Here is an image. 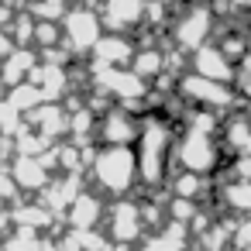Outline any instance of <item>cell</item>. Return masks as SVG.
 <instances>
[{
	"label": "cell",
	"mask_w": 251,
	"mask_h": 251,
	"mask_svg": "<svg viewBox=\"0 0 251 251\" xmlns=\"http://www.w3.org/2000/svg\"><path fill=\"white\" fill-rule=\"evenodd\" d=\"M230 179H251V155H237V158H234Z\"/></svg>",
	"instance_id": "obj_26"
},
{
	"label": "cell",
	"mask_w": 251,
	"mask_h": 251,
	"mask_svg": "<svg viewBox=\"0 0 251 251\" xmlns=\"http://www.w3.org/2000/svg\"><path fill=\"white\" fill-rule=\"evenodd\" d=\"M189 66H193L196 76H206V79H217V83H230L234 86V79H237V66L224 55L220 45H210V42L200 45L189 55Z\"/></svg>",
	"instance_id": "obj_10"
},
{
	"label": "cell",
	"mask_w": 251,
	"mask_h": 251,
	"mask_svg": "<svg viewBox=\"0 0 251 251\" xmlns=\"http://www.w3.org/2000/svg\"><path fill=\"white\" fill-rule=\"evenodd\" d=\"M18 193H21V189H18V182H14V176H11V169H0V200L11 203Z\"/></svg>",
	"instance_id": "obj_25"
},
{
	"label": "cell",
	"mask_w": 251,
	"mask_h": 251,
	"mask_svg": "<svg viewBox=\"0 0 251 251\" xmlns=\"http://www.w3.org/2000/svg\"><path fill=\"white\" fill-rule=\"evenodd\" d=\"M69 69L66 66H55V62H38L35 66V73L28 76L38 90H42V97H45V103H59L66 93H69Z\"/></svg>",
	"instance_id": "obj_17"
},
{
	"label": "cell",
	"mask_w": 251,
	"mask_h": 251,
	"mask_svg": "<svg viewBox=\"0 0 251 251\" xmlns=\"http://www.w3.org/2000/svg\"><path fill=\"white\" fill-rule=\"evenodd\" d=\"M138 45L127 38V35H114V31H103V38L97 42V49L90 52L93 66H131Z\"/></svg>",
	"instance_id": "obj_15"
},
{
	"label": "cell",
	"mask_w": 251,
	"mask_h": 251,
	"mask_svg": "<svg viewBox=\"0 0 251 251\" xmlns=\"http://www.w3.org/2000/svg\"><path fill=\"white\" fill-rule=\"evenodd\" d=\"M90 179L107 196H127L134 189L138 176V155L134 145H100L90 158Z\"/></svg>",
	"instance_id": "obj_2"
},
{
	"label": "cell",
	"mask_w": 251,
	"mask_h": 251,
	"mask_svg": "<svg viewBox=\"0 0 251 251\" xmlns=\"http://www.w3.org/2000/svg\"><path fill=\"white\" fill-rule=\"evenodd\" d=\"M203 189H206V176H196V172H186V169L169 179V193L179 196V200H196L200 203Z\"/></svg>",
	"instance_id": "obj_21"
},
{
	"label": "cell",
	"mask_w": 251,
	"mask_h": 251,
	"mask_svg": "<svg viewBox=\"0 0 251 251\" xmlns=\"http://www.w3.org/2000/svg\"><path fill=\"white\" fill-rule=\"evenodd\" d=\"M237 251H251V217L237 220L234 224V241H230Z\"/></svg>",
	"instance_id": "obj_24"
},
{
	"label": "cell",
	"mask_w": 251,
	"mask_h": 251,
	"mask_svg": "<svg viewBox=\"0 0 251 251\" xmlns=\"http://www.w3.org/2000/svg\"><path fill=\"white\" fill-rule=\"evenodd\" d=\"M103 220H107V237H110L114 244H121V248H131V244H138V241L148 234L141 203H134V200H127V196L114 200V203L107 206V217H103Z\"/></svg>",
	"instance_id": "obj_7"
},
{
	"label": "cell",
	"mask_w": 251,
	"mask_h": 251,
	"mask_svg": "<svg viewBox=\"0 0 251 251\" xmlns=\"http://www.w3.org/2000/svg\"><path fill=\"white\" fill-rule=\"evenodd\" d=\"M172 151H176V131H172L169 117L145 114L141 117V134L134 141V155H138V176L148 189H155L169 179Z\"/></svg>",
	"instance_id": "obj_1"
},
{
	"label": "cell",
	"mask_w": 251,
	"mask_h": 251,
	"mask_svg": "<svg viewBox=\"0 0 251 251\" xmlns=\"http://www.w3.org/2000/svg\"><path fill=\"white\" fill-rule=\"evenodd\" d=\"M244 66H251V35H248V59H244Z\"/></svg>",
	"instance_id": "obj_29"
},
{
	"label": "cell",
	"mask_w": 251,
	"mask_h": 251,
	"mask_svg": "<svg viewBox=\"0 0 251 251\" xmlns=\"http://www.w3.org/2000/svg\"><path fill=\"white\" fill-rule=\"evenodd\" d=\"M172 158H176L179 169H186V172L210 176V172H217V165H220V141H217V134H210V131L186 127V131L176 138Z\"/></svg>",
	"instance_id": "obj_4"
},
{
	"label": "cell",
	"mask_w": 251,
	"mask_h": 251,
	"mask_svg": "<svg viewBox=\"0 0 251 251\" xmlns=\"http://www.w3.org/2000/svg\"><path fill=\"white\" fill-rule=\"evenodd\" d=\"M69 11L66 0H31V14L35 21H62Z\"/></svg>",
	"instance_id": "obj_23"
},
{
	"label": "cell",
	"mask_w": 251,
	"mask_h": 251,
	"mask_svg": "<svg viewBox=\"0 0 251 251\" xmlns=\"http://www.w3.org/2000/svg\"><path fill=\"white\" fill-rule=\"evenodd\" d=\"M220 203L227 210H237V213L251 217V179H230L220 189Z\"/></svg>",
	"instance_id": "obj_20"
},
{
	"label": "cell",
	"mask_w": 251,
	"mask_h": 251,
	"mask_svg": "<svg viewBox=\"0 0 251 251\" xmlns=\"http://www.w3.org/2000/svg\"><path fill=\"white\" fill-rule=\"evenodd\" d=\"M145 11H148V0H103L100 4L103 31L131 35V31H138L145 25Z\"/></svg>",
	"instance_id": "obj_9"
},
{
	"label": "cell",
	"mask_w": 251,
	"mask_h": 251,
	"mask_svg": "<svg viewBox=\"0 0 251 251\" xmlns=\"http://www.w3.org/2000/svg\"><path fill=\"white\" fill-rule=\"evenodd\" d=\"M28 124L49 141V145H59L62 134H69V110L62 103H42L28 114Z\"/></svg>",
	"instance_id": "obj_13"
},
{
	"label": "cell",
	"mask_w": 251,
	"mask_h": 251,
	"mask_svg": "<svg viewBox=\"0 0 251 251\" xmlns=\"http://www.w3.org/2000/svg\"><path fill=\"white\" fill-rule=\"evenodd\" d=\"M176 93L179 100H186L189 107H206V110H230L237 103V90L230 83H217V79H206V76H196L193 69L182 73L176 79Z\"/></svg>",
	"instance_id": "obj_5"
},
{
	"label": "cell",
	"mask_w": 251,
	"mask_h": 251,
	"mask_svg": "<svg viewBox=\"0 0 251 251\" xmlns=\"http://www.w3.org/2000/svg\"><path fill=\"white\" fill-rule=\"evenodd\" d=\"M248 11H251V0H248Z\"/></svg>",
	"instance_id": "obj_30"
},
{
	"label": "cell",
	"mask_w": 251,
	"mask_h": 251,
	"mask_svg": "<svg viewBox=\"0 0 251 251\" xmlns=\"http://www.w3.org/2000/svg\"><path fill=\"white\" fill-rule=\"evenodd\" d=\"M131 69H134L141 79L155 83L158 76L169 73V59H165V52H162L158 45H141V49L134 52V59H131Z\"/></svg>",
	"instance_id": "obj_18"
},
{
	"label": "cell",
	"mask_w": 251,
	"mask_h": 251,
	"mask_svg": "<svg viewBox=\"0 0 251 251\" xmlns=\"http://www.w3.org/2000/svg\"><path fill=\"white\" fill-rule=\"evenodd\" d=\"M11 49H14V38H11V31H7V28H0V59H4Z\"/></svg>",
	"instance_id": "obj_27"
},
{
	"label": "cell",
	"mask_w": 251,
	"mask_h": 251,
	"mask_svg": "<svg viewBox=\"0 0 251 251\" xmlns=\"http://www.w3.org/2000/svg\"><path fill=\"white\" fill-rule=\"evenodd\" d=\"M79 193H83L79 172H62V176H52V182L42 189V203H45L52 213H66Z\"/></svg>",
	"instance_id": "obj_16"
},
{
	"label": "cell",
	"mask_w": 251,
	"mask_h": 251,
	"mask_svg": "<svg viewBox=\"0 0 251 251\" xmlns=\"http://www.w3.org/2000/svg\"><path fill=\"white\" fill-rule=\"evenodd\" d=\"M103 217H107V203H103L97 193H86V189H83V193L73 200V206L66 210V224H69L73 230H97Z\"/></svg>",
	"instance_id": "obj_14"
},
{
	"label": "cell",
	"mask_w": 251,
	"mask_h": 251,
	"mask_svg": "<svg viewBox=\"0 0 251 251\" xmlns=\"http://www.w3.org/2000/svg\"><path fill=\"white\" fill-rule=\"evenodd\" d=\"M213 25H217V14H213V7L206 4V0H200V4H189V7H182V11L172 18V25H169L172 45H176L179 52L193 55L200 45L210 42Z\"/></svg>",
	"instance_id": "obj_3"
},
{
	"label": "cell",
	"mask_w": 251,
	"mask_h": 251,
	"mask_svg": "<svg viewBox=\"0 0 251 251\" xmlns=\"http://www.w3.org/2000/svg\"><path fill=\"white\" fill-rule=\"evenodd\" d=\"M11 176H14L18 189H25V193H42L52 182V169L45 165L42 155H14Z\"/></svg>",
	"instance_id": "obj_11"
},
{
	"label": "cell",
	"mask_w": 251,
	"mask_h": 251,
	"mask_svg": "<svg viewBox=\"0 0 251 251\" xmlns=\"http://www.w3.org/2000/svg\"><path fill=\"white\" fill-rule=\"evenodd\" d=\"M141 134V117L127 107H107L97 121V141L100 145H134Z\"/></svg>",
	"instance_id": "obj_8"
},
{
	"label": "cell",
	"mask_w": 251,
	"mask_h": 251,
	"mask_svg": "<svg viewBox=\"0 0 251 251\" xmlns=\"http://www.w3.org/2000/svg\"><path fill=\"white\" fill-rule=\"evenodd\" d=\"M38 62H42V55H38L35 49L14 45L4 59H0V86L11 90V86H18V83H28V76L35 73Z\"/></svg>",
	"instance_id": "obj_12"
},
{
	"label": "cell",
	"mask_w": 251,
	"mask_h": 251,
	"mask_svg": "<svg viewBox=\"0 0 251 251\" xmlns=\"http://www.w3.org/2000/svg\"><path fill=\"white\" fill-rule=\"evenodd\" d=\"M100 4H103V0H100Z\"/></svg>",
	"instance_id": "obj_31"
},
{
	"label": "cell",
	"mask_w": 251,
	"mask_h": 251,
	"mask_svg": "<svg viewBox=\"0 0 251 251\" xmlns=\"http://www.w3.org/2000/svg\"><path fill=\"white\" fill-rule=\"evenodd\" d=\"M230 7H248V0H227Z\"/></svg>",
	"instance_id": "obj_28"
},
{
	"label": "cell",
	"mask_w": 251,
	"mask_h": 251,
	"mask_svg": "<svg viewBox=\"0 0 251 251\" xmlns=\"http://www.w3.org/2000/svg\"><path fill=\"white\" fill-rule=\"evenodd\" d=\"M62 45V25L59 21H38L35 25V49L45 52V49H55Z\"/></svg>",
	"instance_id": "obj_22"
},
{
	"label": "cell",
	"mask_w": 251,
	"mask_h": 251,
	"mask_svg": "<svg viewBox=\"0 0 251 251\" xmlns=\"http://www.w3.org/2000/svg\"><path fill=\"white\" fill-rule=\"evenodd\" d=\"M59 25H62V45L69 49V55H90L103 38V21H100V11L93 7H69Z\"/></svg>",
	"instance_id": "obj_6"
},
{
	"label": "cell",
	"mask_w": 251,
	"mask_h": 251,
	"mask_svg": "<svg viewBox=\"0 0 251 251\" xmlns=\"http://www.w3.org/2000/svg\"><path fill=\"white\" fill-rule=\"evenodd\" d=\"M11 220H14V227H28V230H45L52 220H55V213L38 200V203H25V206H18V210H11Z\"/></svg>",
	"instance_id": "obj_19"
}]
</instances>
